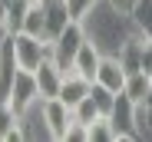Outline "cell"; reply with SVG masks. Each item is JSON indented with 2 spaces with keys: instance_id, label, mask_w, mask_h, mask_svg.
<instances>
[{
  "instance_id": "ac0fdd59",
  "label": "cell",
  "mask_w": 152,
  "mask_h": 142,
  "mask_svg": "<svg viewBox=\"0 0 152 142\" xmlns=\"http://www.w3.org/2000/svg\"><path fill=\"white\" fill-rule=\"evenodd\" d=\"M99 116H103V112H99V106H96V99H93V96H86L80 106L73 109V119H76V122H83V126H89L93 119H99Z\"/></svg>"
},
{
  "instance_id": "ba28073f",
  "label": "cell",
  "mask_w": 152,
  "mask_h": 142,
  "mask_svg": "<svg viewBox=\"0 0 152 142\" xmlns=\"http://www.w3.org/2000/svg\"><path fill=\"white\" fill-rule=\"evenodd\" d=\"M126 76H129V73L122 69L119 56H106V53H103V63H99V69H96V83L119 96V92L126 89Z\"/></svg>"
},
{
  "instance_id": "7a4b0ae2",
  "label": "cell",
  "mask_w": 152,
  "mask_h": 142,
  "mask_svg": "<svg viewBox=\"0 0 152 142\" xmlns=\"http://www.w3.org/2000/svg\"><path fill=\"white\" fill-rule=\"evenodd\" d=\"M89 40V33H86V23L83 20H69L66 23V30L60 33V36H53L50 40V56H53L66 73H69V66H73V56L80 53V46Z\"/></svg>"
},
{
  "instance_id": "4fadbf2b",
  "label": "cell",
  "mask_w": 152,
  "mask_h": 142,
  "mask_svg": "<svg viewBox=\"0 0 152 142\" xmlns=\"http://www.w3.org/2000/svg\"><path fill=\"white\" fill-rule=\"evenodd\" d=\"M20 119H23V116H20V112H17L10 103H0V142H13V139H23Z\"/></svg>"
},
{
  "instance_id": "7402d4cb",
  "label": "cell",
  "mask_w": 152,
  "mask_h": 142,
  "mask_svg": "<svg viewBox=\"0 0 152 142\" xmlns=\"http://www.w3.org/2000/svg\"><path fill=\"white\" fill-rule=\"evenodd\" d=\"M139 126L152 129V106H139Z\"/></svg>"
},
{
  "instance_id": "ffe728a7",
  "label": "cell",
  "mask_w": 152,
  "mask_h": 142,
  "mask_svg": "<svg viewBox=\"0 0 152 142\" xmlns=\"http://www.w3.org/2000/svg\"><path fill=\"white\" fill-rule=\"evenodd\" d=\"M66 142H89V126H83V122L73 119V126L66 132Z\"/></svg>"
},
{
  "instance_id": "7c38bea8",
  "label": "cell",
  "mask_w": 152,
  "mask_h": 142,
  "mask_svg": "<svg viewBox=\"0 0 152 142\" xmlns=\"http://www.w3.org/2000/svg\"><path fill=\"white\" fill-rule=\"evenodd\" d=\"M126 96H129L136 106H145V99H149V92H152V73L149 69H136V73H129L126 76Z\"/></svg>"
},
{
  "instance_id": "484cf974",
  "label": "cell",
  "mask_w": 152,
  "mask_h": 142,
  "mask_svg": "<svg viewBox=\"0 0 152 142\" xmlns=\"http://www.w3.org/2000/svg\"><path fill=\"white\" fill-rule=\"evenodd\" d=\"M0 103H4V92H0Z\"/></svg>"
},
{
  "instance_id": "603a6c76",
  "label": "cell",
  "mask_w": 152,
  "mask_h": 142,
  "mask_svg": "<svg viewBox=\"0 0 152 142\" xmlns=\"http://www.w3.org/2000/svg\"><path fill=\"white\" fill-rule=\"evenodd\" d=\"M109 4H113V7H119V10H126V13H129V10L136 7V0H109Z\"/></svg>"
},
{
  "instance_id": "30bf717a",
  "label": "cell",
  "mask_w": 152,
  "mask_h": 142,
  "mask_svg": "<svg viewBox=\"0 0 152 142\" xmlns=\"http://www.w3.org/2000/svg\"><path fill=\"white\" fill-rule=\"evenodd\" d=\"M93 92V79H86V76H80V73H66V79H63V86H60V99L69 106V109H76L86 96Z\"/></svg>"
},
{
  "instance_id": "52a82bcc",
  "label": "cell",
  "mask_w": 152,
  "mask_h": 142,
  "mask_svg": "<svg viewBox=\"0 0 152 142\" xmlns=\"http://www.w3.org/2000/svg\"><path fill=\"white\" fill-rule=\"evenodd\" d=\"M7 103L23 116L33 103H40V89H37V76L33 73H27V69H20L17 73V83H13V92L7 96Z\"/></svg>"
},
{
  "instance_id": "9a60e30c",
  "label": "cell",
  "mask_w": 152,
  "mask_h": 142,
  "mask_svg": "<svg viewBox=\"0 0 152 142\" xmlns=\"http://www.w3.org/2000/svg\"><path fill=\"white\" fill-rule=\"evenodd\" d=\"M142 46H145V36H132V40H126V43H122V50L116 53L126 73H136V69H142Z\"/></svg>"
},
{
  "instance_id": "44dd1931",
  "label": "cell",
  "mask_w": 152,
  "mask_h": 142,
  "mask_svg": "<svg viewBox=\"0 0 152 142\" xmlns=\"http://www.w3.org/2000/svg\"><path fill=\"white\" fill-rule=\"evenodd\" d=\"M10 23V0H0V30H7Z\"/></svg>"
},
{
  "instance_id": "d6986e66",
  "label": "cell",
  "mask_w": 152,
  "mask_h": 142,
  "mask_svg": "<svg viewBox=\"0 0 152 142\" xmlns=\"http://www.w3.org/2000/svg\"><path fill=\"white\" fill-rule=\"evenodd\" d=\"M99 4V0H66V7H69V13H73V20H86L89 17V10Z\"/></svg>"
},
{
  "instance_id": "6da1fadb",
  "label": "cell",
  "mask_w": 152,
  "mask_h": 142,
  "mask_svg": "<svg viewBox=\"0 0 152 142\" xmlns=\"http://www.w3.org/2000/svg\"><path fill=\"white\" fill-rule=\"evenodd\" d=\"M83 23H86L89 40H93L106 56H116V53L122 50V43H126V40L139 36L132 17L126 13V10H119V7H113L109 0H99V4L89 10V17H86Z\"/></svg>"
},
{
  "instance_id": "5b68a950",
  "label": "cell",
  "mask_w": 152,
  "mask_h": 142,
  "mask_svg": "<svg viewBox=\"0 0 152 142\" xmlns=\"http://www.w3.org/2000/svg\"><path fill=\"white\" fill-rule=\"evenodd\" d=\"M33 76H37L40 99H53V96H60V86H63V79H66V69H63L53 56H46V60L33 69Z\"/></svg>"
},
{
  "instance_id": "3957f363",
  "label": "cell",
  "mask_w": 152,
  "mask_h": 142,
  "mask_svg": "<svg viewBox=\"0 0 152 142\" xmlns=\"http://www.w3.org/2000/svg\"><path fill=\"white\" fill-rule=\"evenodd\" d=\"M40 119H43L50 139L66 142V132H69V126H73V109H69L60 96H53V99H40Z\"/></svg>"
},
{
  "instance_id": "8992f818",
  "label": "cell",
  "mask_w": 152,
  "mask_h": 142,
  "mask_svg": "<svg viewBox=\"0 0 152 142\" xmlns=\"http://www.w3.org/2000/svg\"><path fill=\"white\" fill-rule=\"evenodd\" d=\"M17 73H20V60H17V50H13V33H7L0 40V92H4V103L13 92Z\"/></svg>"
},
{
  "instance_id": "277c9868",
  "label": "cell",
  "mask_w": 152,
  "mask_h": 142,
  "mask_svg": "<svg viewBox=\"0 0 152 142\" xmlns=\"http://www.w3.org/2000/svg\"><path fill=\"white\" fill-rule=\"evenodd\" d=\"M13 50H17V60H20V69H33L50 56V40L43 36H30V33H13Z\"/></svg>"
},
{
  "instance_id": "2e32d148",
  "label": "cell",
  "mask_w": 152,
  "mask_h": 142,
  "mask_svg": "<svg viewBox=\"0 0 152 142\" xmlns=\"http://www.w3.org/2000/svg\"><path fill=\"white\" fill-rule=\"evenodd\" d=\"M129 17H132V23H136L139 36L152 40V0H136V7L129 10Z\"/></svg>"
},
{
  "instance_id": "8fae6325",
  "label": "cell",
  "mask_w": 152,
  "mask_h": 142,
  "mask_svg": "<svg viewBox=\"0 0 152 142\" xmlns=\"http://www.w3.org/2000/svg\"><path fill=\"white\" fill-rule=\"evenodd\" d=\"M43 10H46V40H53V36H60L66 30L73 13L66 7V0H50V4H43Z\"/></svg>"
},
{
  "instance_id": "5bb4252c",
  "label": "cell",
  "mask_w": 152,
  "mask_h": 142,
  "mask_svg": "<svg viewBox=\"0 0 152 142\" xmlns=\"http://www.w3.org/2000/svg\"><path fill=\"white\" fill-rule=\"evenodd\" d=\"M20 33H30V36H43L46 40V10H43V4L30 0L27 13H23V23H20Z\"/></svg>"
},
{
  "instance_id": "cb8c5ba5",
  "label": "cell",
  "mask_w": 152,
  "mask_h": 142,
  "mask_svg": "<svg viewBox=\"0 0 152 142\" xmlns=\"http://www.w3.org/2000/svg\"><path fill=\"white\" fill-rule=\"evenodd\" d=\"M145 106H152V92H149V99H145Z\"/></svg>"
},
{
  "instance_id": "e0dca14e",
  "label": "cell",
  "mask_w": 152,
  "mask_h": 142,
  "mask_svg": "<svg viewBox=\"0 0 152 142\" xmlns=\"http://www.w3.org/2000/svg\"><path fill=\"white\" fill-rule=\"evenodd\" d=\"M89 142H119L116 126H113V116H99V119L89 122Z\"/></svg>"
},
{
  "instance_id": "d4e9b609",
  "label": "cell",
  "mask_w": 152,
  "mask_h": 142,
  "mask_svg": "<svg viewBox=\"0 0 152 142\" xmlns=\"http://www.w3.org/2000/svg\"><path fill=\"white\" fill-rule=\"evenodd\" d=\"M37 4H50V0H37Z\"/></svg>"
},
{
  "instance_id": "9c48e42d",
  "label": "cell",
  "mask_w": 152,
  "mask_h": 142,
  "mask_svg": "<svg viewBox=\"0 0 152 142\" xmlns=\"http://www.w3.org/2000/svg\"><path fill=\"white\" fill-rule=\"evenodd\" d=\"M99 63H103V50H99L93 40H86V43L80 46V53L73 56V66H69V69L96 83V69H99Z\"/></svg>"
}]
</instances>
